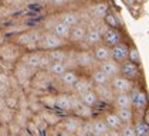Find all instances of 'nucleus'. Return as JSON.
<instances>
[{
    "label": "nucleus",
    "mask_w": 149,
    "mask_h": 136,
    "mask_svg": "<svg viewBox=\"0 0 149 136\" xmlns=\"http://www.w3.org/2000/svg\"><path fill=\"white\" fill-rule=\"evenodd\" d=\"M56 108L63 112H72V95L68 92H60L56 95Z\"/></svg>",
    "instance_id": "nucleus-14"
},
{
    "label": "nucleus",
    "mask_w": 149,
    "mask_h": 136,
    "mask_svg": "<svg viewBox=\"0 0 149 136\" xmlns=\"http://www.w3.org/2000/svg\"><path fill=\"white\" fill-rule=\"evenodd\" d=\"M115 113L119 116L124 125H129L134 122V109L132 108H125V109H115Z\"/></svg>",
    "instance_id": "nucleus-31"
},
{
    "label": "nucleus",
    "mask_w": 149,
    "mask_h": 136,
    "mask_svg": "<svg viewBox=\"0 0 149 136\" xmlns=\"http://www.w3.org/2000/svg\"><path fill=\"white\" fill-rule=\"evenodd\" d=\"M48 3H50L51 6H54V7H61V6L67 4L65 0H48Z\"/></svg>",
    "instance_id": "nucleus-35"
},
{
    "label": "nucleus",
    "mask_w": 149,
    "mask_h": 136,
    "mask_svg": "<svg viewBox=\"0 0 149 136\" xmlns=\"http://www.w3.org/2000/svg\"><path fill=\"white\" fill-rule=\"evenodd\" d=\"M82 122H84V121L78 119L77 116H70V118L63 121V128H64V130H65L70 136H72L75 132H78L81 129Z\"/></svg>",
    "instance_id": "nucleus-21"
},
{
    "label": "nucleus",
    "mask_w": 149,
    "mask_h": 136,
    "mask_svg": "<svg viewBox=\"0 0 149 136\" xmlns=\"http://www.w3.org/2000/svg\"><path fill=\"white\" fill-rule=\"evenodd\" d=\"M43 33H44V30H40V28H31V30L23 31L16 35L14 44H17L19 47H24L29 51L38 50V44L41 41Z\"/></svg>",
    "instance_id": "nucleus-1"
},
{
    "label": "nucleus",
    "mask_w": 149,
    "mask_h": 136,
    "mask_svg": "<svg viewBox=\"0 0 149 136\" xmlns=\"http://www.w3.org/2000/svg\"><path fill=\"white\" fill-rule=\"evenodd\" d=\"M94 108H90V106H87V105H82L81 103L80 106L72 112L74 116H77L78 119L81 121H91L92 119V115H94V111H92Z\"/></svg>",
    "instance_id": "nucleus-29"
},
{
    "label": "nucleus",
    "mask_w": 149,
    "mask_h": 136,
    "mask_svg": "<svg viewBox=\"0 0 149 136\" xmlns=\"http://www.w3.org/2000/svg\"><path fill=\"white\" fill-rule=\"evenodd\" d=\"M134 128L136 136H149V125L145 124L143 121H136L134 124Z\"/></svg>",
    "instance_id": "nucleus-32"
},
{
    "label": "nucleus",
    "mask_w": 149,
    "mask_h": 136,
    "mask_svg": "<svg viewBox=\"0 0 149 136\" xmlns=\"http://www.w3.org/2000/svg\"><path fill=\"white\" fill-rule=\"evenodd\" d=\"M70 43L57 37L53 31H44L41 41L38 44V50L41 51H53V50H60V48H68Z\"/></svg>",
    "instance_id": "nucleus-3"
},
{
    "label": "nucleus",
    "mask_w": 149,
    "mask_h": 136,
    "mask_svg": "<svg viewBox=\"0 0 149 136\" xmlns=\"http://www.w3.org/2000/svg\"><path fill=\"white\" fill-rule=\"evenodd\" d=\"M74 58H75V64H77V68H88V69H94L95 64H98L94 58V54H92V50H77L75 48V53H74Z\"/></svg>",
    "instance_id": "nucleus-4"
},
{
    "label": "nucleus",
    "mask_w": 149,
    "mask_h": 136,
    "mask_svg": "<svg viewBox=\"0 0 149 136\" xmlns=\"http://www.w3.org/2000/svg\"><path fill=\"white\" fill-rule=\"evenodd\" d=\"M51 31L56 34L57 37L63 38V40H65V41H68L70 33H71V27L57 20V22H56V24H54V27L51 28Z\"/></svg>",
    "instance_id": "nucleus-27"
},
{
    "label": "nucleus",
    "mask_w": 149,
    "mask_h": 136,
    "mask_svg": "<svg viewBox=\"0 0 149 136\" xmlns=\"http://www.w3.org/2000/svg\"><path fill=\"white\" fill-rule=\"evenodd\" d=\"M122 31L121 30H116V28H109V27H107L105 28V31L102 33V41L105 45H108V47H115V45H118L119 43H122L124 40H122Z\"/></svg>",
    "instance_id": "nucleus-10"
},
{
    "label": "nucleus",
    "mask_w": 149,
    "mask_h": 136,
    "mask_svg": "<svg viewBox=\"0 0 149 136\" xmlns=\"http://www.w3.org/2000/svg\"><path fill=\"white\" fill-rule=\"evenodd\" d=\"M131 101H132V109L134 111H146L149 108V96L142 88L135 87L131 92Z\"/></svg>",
    "instance_id": "nucleus-5"
},
{
    "label": "nucleus",
    "mask_w": 149,
    "mask_h": 136,
    "mask_svg": "<svg viewBox=\"0 0 149 136\" xmlns=\"http://www.w3.org/2000/svg\"><path fill=\"white\" fill-rule=\"evenodd\" d=\"M143 113H145V115H143V119H142V121H143L145 124L149 125V108H148V109H146V111H145Z\"/></svg>",
    "instance_id": "nucleus-36"
},
{
    "label": "nucleus",
    "mask_w": 149,
    "mask_h": 136,
    "mask_svg": "<svg viewBox=\"0 0 149 136\" xmlns=\"http://www.w3.org/2000/svg\"><path fill=\"white\" fill-rule=\"evenodd\" d=\"M70 69L68 64L67 62H51L48 68H47V72L51 75V77H56V78H60L64 72H67Z\"/></svg>",
    "instance_id": "nucleus-26"
},
{
    "label": "nucleus",
    "mask_w": 149,
    "mask_h": 136,
    "mask_svg": "<svg viewBox=\"0 0 149 136\" xmlns=\"http://www.w3.org/2000/svg\"><path fill=\"white\" fill-rule=\"evenodd\" d=\"M90 78H91L92 82H94V87H105V85H109V84H111V78H109L104 71H101L98 67L94 68L91 71Z\"/></svg>",
    "instance_id": "nucleus-19"
},
{
    "label": "nucleus",
    "mask_w": 149,
    "mask_h": 136,
    "mask_svg": "<svg viewBox=\"0 0 149 136\" xmlns=\"http://www.w3.org/2000/svg\"><path fill=\"white\" fill-rule=\"evenodd\" d=\"M4 1H13V0H4Z\"/></svg>",
    "instance_id": "nucleus-38"
},
{
    "label": "nucleus",
    "mask_w": 149,
    "mask_h": 136,
    "mask_svg": "<svg viewBox=\"0 0 149 136\" xmlns=\"http://www.w3.org/2000/svg\"><path fill=\"white\" fill-rule=\"evenodd\" d=\"M98 68H100L101 71H104L111 79L121 74V64H118L114 60H108V61H105V62L98 64Z\"/></svg>",
    "instance_id": "nucleus-18"
},
{
    "label": "nucleus",
    "mask_w": 149,
    "mask_h": 136,
    "mask_svg": "<svg viewBox=\"0 0 149 136\" xmlns=\"http://www.w3.org/2000/svg\"><path fill=\"white\" fill-rule=\"evenodd\" d=\"M57 20L61 23H64V24H67V26H70V27H74V26H77L78 23L84 22L78 11L70 10V9L68 10L60 11L57 14Z\"/></svg>",
    "instance_id": "nucleus-9"
},
{
    "label": "nucleus",
    "mask_w": 149,
    "mask_h": 136,
    "mask_svg": "<svg viewBox=\"0 0 149 136\" xmlns=\"http://www.w3.org/2000/svg\"><path fill=\"white\" fill-rule=\"evenodd\" d=\"M0 1H1V0H0Z\"/></svg>",
    "instance_id": "nucleus-39"
},
{
    "label": "nucleus",
    "mask_w": 149,
    "mask_h": 136,
    "mask_svg": "<svg viewBox=\"0 0 149 136\" xmlns=\"http://www.w3.org/2000/svg\"><path fill=\"white\" fill-rule=\"evenodd\" d=\"M115 109H125V108H132V101H131V94H115L114 103Z\"/></svg>",
    "instance_id": "nucleus-25"
},
{
    "label": "nucleus",
    "mask_w": 149,
    "mask_h": 136,
    "mask_svg": "<svg viewBox=\"0 0 149 136\" xmlns=\"http://www.w3.org/2000/svg\"><path fill=\"white\" fill-rule=\"evenodd\" d=\"M121 75L135 82V79L141 77V68L139 65L131 62V61H125L121 64Z\"/></svg>",
    "instance_id": "nucleus-13"
},
{
    "label": "nucleus",
    "mask_w": 149,
    "mask_h": 136,
    "mask_svg": "<svg viewBox=\"0 0 149 136\" xmlns=\"http://www.w3.org/2000/svg\"><path fill=\"white\" fill-rule=\"evenodd\" d=\"M87 31H88V24L85 22H81L77 26L71 27V33H70V38H68L70 45L82 44L84 43V38L87 35Z\"/></svg>",
    "instance_id": "nucleus-7"
},
{
    "label": "nucleus",
    "mask_w": 149,
    "mask_h": 136,
    "mask_svg": "<svg viewBox=\"0 0 149 136\" xmlns=\"http://www.w3.org/2000/svg\"><path fill=\"white\" fill-rule=\"evenodd\" d=\"M102 119L105 121V124H107V126H108L109 130H118V132H119V129L124 126L122 121H121L119 116L115 113V111L114 112H107L104 115Z\"/></svg>",
    "instance_id": "nucleus-22"
},
{
    "label": "nucleus",
    "mask_w": 149,
    "mask_h": 136,
    "mask_svg": "<svg viewBox=\"0 0 149 136\" xmlns=\"http://www.w3.org/2000/svg\"><path fill=\"white\" fill-rule=\"evenodd\" d=\"M102 33L97 28V27H90L88 26V31H87V35L84 38V43L82 44L87 45L88 50H92L94 47L102 44Z\"/></svg>",
    "instance_id": "nucleus-11"
},
{
    "label": "nucleus",
    "mask_w": 149,
    "mask_h": 136,
    "mask_svg": "<svg viewBox=\"0 0 149 136\" xmlns=\"http://www.w3.org/2000/svg\"><path fill=\"white\" fill-rule=\"evenodd\" d=\"M109 129L105 124L102 118H98V119H92V133L94 136H105L108 135Z\"/></svg>",
    "instance_id": "nucleus-28"
},
{
    "label": "nucleus",
    "mask_w": 149,
    "mask_h": 136,
    "mask_svg": "<svg viewBox=\"0 0 149 136\" xmlns=\"http://www.w3.org/2000/svg\"><path fill=\"white\" fill-rule=\"evenodd\" d=\"M71 54V48H60V50H53V51H47V57L51 62H65L70 58Z\"/></svg>",
    "instance_id": "nucleus-20"
},
{
    "label": "nucleus",
    "mask_w": 149,
    "mask_h": 136,
    "mask_svg": "<svg viewBox=\"0 0 149 136\" xmlns=\"http://www.w3.org/2000/svg\"><path fill=\"white\" fill-rule=\"evenodd\" d=\"M119 136H136L135 133V128H134V124L129 125H124L121 129H119Z\"/></svg>",
    "instance_id": "nucleus-34"
},
{
    "label": "nucleus",
    "mask_w": 149,
    "mask_h": 136,
    "mask_svg": "<svg viewBox=\"0 0 149 136\" xmlns=\"http://www.w3.org/2000/svg\"><path fill=\"white\" fill-rule=\"evenodd\" d=\"M129 47L131 45L125 43V41H122V43H119L118 45H115L111 48V53H112V60L116 61L118 64H122V62H125L128 61V54H129Z\"/></svg>",
    "instance_id": "nucleus-12"
},
{
    "label": "nucleus",
    "mask_w": 149,
    "mask_h": 136,
    "mask_svg": "<svg viewBox=\"0 0 149 136\" xmlns=\"http://www.w3.org/2000/svg\"><path fill=\"white\" fill-rule=\"evenodd\" d=\"M94 91L97 92L100 102H109V103H114V98H115V92L112 91V88L109 85H105V87H94Z\"/></svg>",
    "instance_id": "nucleus-23"
},
{
    "label": "nucleus",
    "mask_w": 149,
    "mask_h": 136,
    "mask_svg": "<svg viewBox=\"0 0 149 136\" xmlns=\"http://www.w3.org/2000/svg\"><path fill=\"white\" fill-rule=\"evenodd\" d=\"M109 87L112 88V91L115 94H131L132 90L135 88V82L125 78V77H122L119 74V75H116V77H114L111 79Z\"/></svg>",
    "instance_id": "nucleus-6"
},
{
    "label": "nucleus",
    "mask_w": 149,
    "mask_h": 136,
    "mask_svg": "<svg viewBox=\"0 0 149 136\" xmlns=\"http://www.w3.org/2000/svg\"><path fill=\"white\" fill-rule=\"evenodd\" d=\"M128 61L136 64V65H141V54L138 51V48L135 45H131L129 47V54H128Z\"/></svg>",
    "instance_id": "nucleus-33"
},
{
    "label": "nucleus",
    "mask_w": 149,
    "mask_h": 136,
    "mask_svg": "<svg viewBox=\"0 0 149 136\" xmlns=\"http://www.w3.org/2000/svg\"><path fill=\"white\" fill-rule=\"evenodd\" d=\"M22 62L26 64L29 68L31 69H44L47 71L48 65L51 64V61L48 60L46 51H41V50H34V51H26L23 56H22Z\"/></svg>",
    "instance_id": "nucleus-2"
},
{
    "label": "nucleus",
    "mask_w": 149,
    "mask_h": 136,
    "mask_svg": "<svg viewBox=\"0 0 149 136\" xmlns=\"http://www.w3.org/2000/svg\"><path fill=\"white\" fill-rule=\"evenodd\" d=\"M92 54H94V58H95V61H97L98 64L105 62V61H108V60H112L111 47L105 45L104 43L100 45H97V47H94V48H92Z\"/></svg>",
    "instance_id": "nucleus-16"
},
{
    "label": "nucleus",
    "mask_w": 149,
    "mask_h": 136,
    "mask_svg": "<svg viewBox=\"0 0 149 136\" xmlns=\"http://www.w3.org/2000/svg\"><path fill=\"white\" fill-rule=\"evenodd\" d=\"M104 23H105V26H107V27H109V28L121 30V27H122V22H121V19H119L115 13H112L111 10H109V13L105 16Z\"/></svg>",
    "instance_id": "nucleus-30"
},
{
    "label": "nucleus",
    "mask_w": 149,
    "mask_h": 136,
    "mask_svg": "<svg viewBox=\"0 0 149 136\" xmlns=\"http://www.w3.org/2000/svg\"><path fill=\"white\" fill-rule=\"evenodd\" d=\"M72 136H90V135H87V133H85V132H82V130H78V132H75V133H74V135Z\"/></svg>",
    "instance_id": "nucleus-37"
},
{
    "label": "nucleus",
    "mask_w": 149,
    "mask_h": 136,
    "mask_svg": "<svg viewBox=\"0 0 149 136\" xmlns=\"http://www.w3.org/2000/svg\"><path fill=\"white\" fill-rule=\"evenodd\" d=\"M81 77V74L77 71V69H68L67 72H64L58 79V82L64 87V88H67V90L72 91L74 88V85H75V82L78 81V78Z\"/></svg>",
    "instance_id": "nucleus-15"
},
{
    "label": "nucleus",
    "mask_w": 149,
    "mask_h": 136,
    "mask_svg": "<svg viewBox=\"0 0 149 136\" xmlns=\"http://www.w3.org/2000/svg\"><path fill=\"white\" fill-rule=\"evenodd\" d=\"M90 90H94L92 79L90 78V75L81 74V77L78 78V81L75 82V85L72 88V92L77 94V95H81V94H84V92H87V91H90Z\"/></svg>",
    "instance_id": "nucleus-17"
},
{
    "label": "nucleus",
    "mask_w": 149,
    "mask_h": 136,
    "mask_svg": "<svg viewBox=\"0 0 149 136\" xmlns=\"http://www.w3.org/2000/svg\"><path fill=\"white\" fill-rule=\"evenodd\" d=\"M108 13H109V4L107 1H97V3H92L88 7L90 17L95 19V20H102L104 22V19Z\"/></svg>",
    "instance_id": "nucleus-8"
},
{
    "label": "nucleus",
    "mask_w": 149,
    "mask_h": 136,
    "mask_svg": "<svg viewBox=\"0 0 149 136\" xmlns=\"http://www.w3.org/2000/svg\"><path fill=\"white\" fill-rule=\"evenodd\" d=\"M78 96H80V99H81V103H82V105H87V106H90V108H95V106L100 103V98H98L97 92L94 90L87 91V92L81 94Z\"/></svg>",
    "instance_id": "nucleus-24"
}]
</instances>
